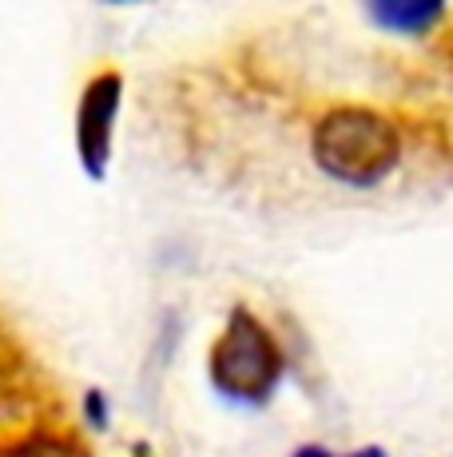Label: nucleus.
Returning <instances> with one entry per match:
<instances>
[{
	"mask_svg": "<svg viewBox=\"0 0 453 457\" xmlns=\"http://www.w3.org/2000/svg\"><path fill=\"white\" fill-rule=\"evenodd\" d=\"M315 163L346 187H378L402 160V136L382 112L334 108L310 136Z\"/></svg>",
	"mask_w": 453,
	"mask_h": 457,
	"instance_id": "nucleus-1",
	"label": "nucleus"
},
{
	"mask_svg": "<svg viewBox=\"0 0 453 457\" xmlns=\"http://www.w3.org/2000/svg\"><path fill=\"white\" fill-rule=\"evenodd\" d=\"M286 370V358L278 350L275 334L251 314L247 306H235L223 334L207 354L211 386L235 406H263L271 402Z\"/></svg>",
	"mask_w": 453,
	"mask_h": 457,
	"instance_id": "nucleus-2",
	"label": "nucleus"
},
{
	"mask_svg": "<svg viewBox=\"0 0 453 457\" xmlns=\"http://www.w3.org/2000/svg\"><path fill=\"white\" fill-rule=\"evenodd\" d=\"M124 100V80L119 72H100L84 87L80 108H76V152L92 179H100L111 160V131H116V112Z\"/></svg>",
	"mask_w": 453,
	"mask_h": 457,
	"instance_id": "nucleus-3",
	"label": "nucleus"
},
{
	"mask_svg": "<svg viewBox=\"0 0 453 457\" xmlns=\"http://www.w3.org/2000/svg\"><path fill=\"white\" fill-rule=\"evenodd\" d=\"M449 0H366L374 24L398 37H422L441 21Z\"/></svg>",
	"mask_w": 453,
	"mask_h": 457,
	"instance_id": "nucleus-4",
	"label": "nucleus"
},
{
	"mask_svg": "<svg viewBox=\"0 0 453 457\" xmlns=\"http://www.w3.org/2000/svg\"><path fill=\"white\" fill-rule=\"evenodd\" d=\"M0 457H88L76 437H60V434H32L24 442H12L0 450Z\"/></svg>",
	"mask_w": 453,
	"mask_h": 457,
	"instance_id": "nucleus-5",
	"label": "nucleus"
},
{
	"mask_svg": "<svg viewBox=\"0 0 453 457\" xmlns=\"http://www.w3.org/2000/svg\"><path fill=\"white\" fill-rule=\"evenodd\" d=\"M291 457H386L378 450V445H370V450H354V453H330L322 450V445H302V450H294Z\"/></svg>",
	"mask_w": 453,
	"mask_h": 457,
	"instance_id": "nucleus-6",
	"label": "nucleus"
},
{
	"mask_svg": "<svg viewBox=\"0 0 453 457\" xmlns=\"http://www.w3.org/2000/svg\"><path fill=\"white\" fill-rule=\"evenodd\" d=\"M111 4H124V0H111Z\"/></svg>",
	"mask_w": 453,
	"mask_h": 457,
	"instance_id": "nucleus-7",
	"label": "nucleus"
}]
</instances>
